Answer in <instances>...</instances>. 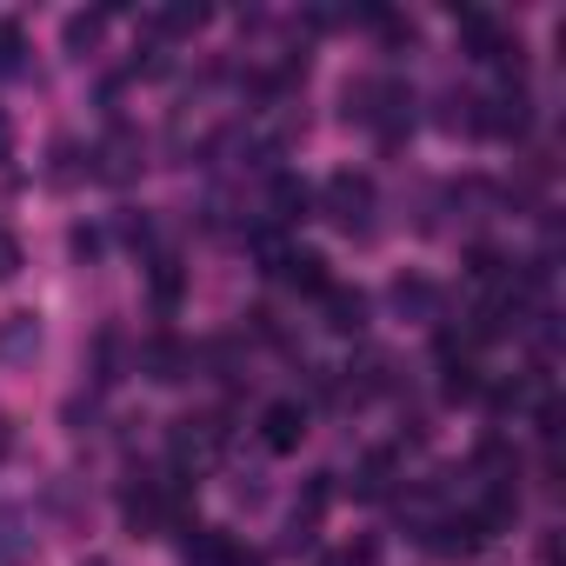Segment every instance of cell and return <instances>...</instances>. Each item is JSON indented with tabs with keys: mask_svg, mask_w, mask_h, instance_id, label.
I'll use <instances>...</instances> for the list:
<instances>
[{
	"mask_svg": "<svg viewBox=\"0 0 566 566\" xmlns=\"http://www.w3.org/2000/svg\"><path fill=\"white\" fill-rule=\"evenodd\" d=\"M347 120H367L380 140H400L413 127V94L400 81H360L347 87Z\"/></svg>",
	"mask_w": 566,
	"mask_h": 566,
	"instance_id": "cell-1",
	"label": "cell"
},
{
	"mask_svg": "<svg viewBox=\"0 0 566 566\" xmlns=\"http://www.w3.org/2000/svg\"><path fill=\"white\" fill-rule=\"evenodd\" d=\"M321 207H327V220H334L340 233H374V180H367V174H354V167L327 174Z\"/></svg>",
	"mask_w": 566,
	"mask_h": 566,
	"instance_id": "cell-2",
	"label": "cell"
},
{
	"mask_svg": "<svg viewBox=\"0 0 566 566\" xmlns=\"http://www.w3.org/2000/svg\"><path fill=\"white\" fill-rule=\"evenodd\" d=\"M167 447H174V467H180V473H207V467L227 453V427H220L213 413H187V420H174Z\"/></svg>",
	"mask_w": 566,
	"mask_h": 566,
	"instance_id": "cell-3",
	"label": "cell"
},
{
	"mask_svg": "<svg viewBox=\"0 0 566 566\" xmlns=\"http://www.w3.org/2000/svg\"><path fill=\"white\" fill-rule=\"evenodd\" d=\"M180 520V493L167 486V480H140L134 493H127V526L134 533H160V526H174Z\"/></svg>",
	"mask_w": 566,
	"mask_h": 566,
	"instance_id": "cell-4",
	"label": "cell"
},
{
	"mask_svg": "<svg viewBox=\"0 0 566 566\" xmlns=\"http://www.w3.org/2000/svg\"><path fill=\"white\" fill-rule=\"evenodd\" d=\"M460 41H467V54L473 61H493V67H520V41H506L500 34V21L493 14H460Z\"/></svg>",
	"mask_w": 566,
	"mask_h": 566,
	"instance_id": "cell-5",
	"label": "cell"
},
{
	"mask_svg": "<svg viewBox=\"0 0 566 566\" xmlns=\"http://www.w3.org/2000/svg\"><path fill=\"white\" fill-rule=\"evenodd\" d=\"M260 440H266V453H294V447L307 440V413H301V400H273V407L260 413Z\"/></svg>",
	"mask_w": 566,
	"mask_h": 566,
	"instance_id": "cell-6",
	"label": "cell"
},
{
	"mask_svg": "<svg viewBox=\"0 0 566 566\" xmlns=\"http://www.w3.org/2000/svg\"><path fill=\"white\" fill-rule=\"evenodd\" d=\"M94 160H101L94 174H101L107 187H127V180L140 174V134H127V127H114V134L101 140V154H94Z\"/></svg>",
	"mask_w": 566,
	"mask_h": 566,
	"instance_id": "cell-7",
	"label": "cell"
},
{
	"mask_svg": "<svg viewBox=\"0 0 566 566\" xmlns=\"http://www.w3.org/2000/svg\"><path fill=\"white\" fill-rule=\"evenodd\" d=\"M41 354V314H8V321H0V367H28Z\"/></svg>",
	"mask_w": 566,
	"mask_h": 566,
	"instance_id": "cell-8",
	"label": "cell"
},
{
	"mask_svg": "<svg viewBox=\"0 0 566 566\" xmlns=\"http://www.w3.org/2000/svg\"><path fill=\"white\" fill-rule=\"evenodd\" d=\"M273 273L287 280V287H301V294H327V287H334V280H327V260H321V253H301V247L280 253Z\"/></svg>",
	"mask_w": 566,
	"mask_h": 566,
	"instance_id": "cell-9",
	"label": "cell"
},
{
	"mask_svg": "<svg viewBox=\"0 0 566 566\" xmlns=\"http://www.w3.org/2000/svg\"><path fill=\"white\" fill-rule=\"evenodd\" d=\"M187 566H266L260 553H247L240 539H227V533H200L193 546H187Z\"/></svg>",
	"mask_w": 566,
	"mask_h": 566,
	"instance_id": "cell-10",
	"label": "cell"
},
{
	"mask_svg": "<svg viewBox=\"0 0 566 566\" xmlns=\"http://www.w3.org/2000/svg\"><path fill=\"white\" fill-rule=\"evenodd\" d=\"M486 107H493V114H480L473 127H486V134H526V94H520V87H500Z\"/></svg>",
	"mask_w": 566,
	"mask_h": 566,
	"instance_id": "cell-11",
	"label": "cell"
},
{
	"mask_svg": "<svg viewBox=\"0 0 566 566\" xmlns=\"http://www.w3.org/2000/svg\"><path fill=\"white\" fill-rule=\"evenodd\" d=\"M321 301H327V327L334 334H360L367 327V294L360 287H327Z\"/></svg>",
	"mask_w": 566,
	"mask_h": 566,
	"instance_id": "cell-12",
	"label": "cell"
},
{
	"mask_svg": "<svg viewBox=\"0 0 566 566\" xmlns=\"http://www.w3.org/2000/svg\"><path fill=\"white\" fill-rule=\"evenodd\" d=\"M394 307L407 314V321H433L440 314V287H433V280H394Z\"/></svg>",
	"mask_w": 566,
	"mask_h": 566,
	"instance_id": "cell-13",
	"label": "cell"
},
{
	"mask_svg": "<svg viewBox=\"0 0 566 566\" xmlns=\"http://www.w3.org/2000/svg\"><path fill=\"white\" fill-rule=\"evenodd\" d=\"M101 34H107V14H67V28H61V48H67L74 61H87V54L101 48Z\"/></svg>",
	"mask_w": 566,
	"mask_h": 566,
	"instance_id": "cell-14",
	"label": "cell"
},
{
	"mask_svg": "<svg viewBox=\"0 0 566 566\" xmlns=\"http://www.w3.org/2000/svg\"><path fill=\"white\" fill-rule=\"evenodd\" d=\"M34 553V533H28V520L14 513V506H0V566H21Z\"/></svg>",
	"mask_w": 566,
	"mask_h": 566,
	"instance_id": "cell-15",
	"label": "cell"
},
{
	"mask_svg": "<svg viewBox=\"0 0 566 566\" xmlns=\"http://www.w3.org/2000/svg\"><path fill=\"white\" fill-rule=\"evenodd\" d=\"M140 367H147L154 380H180V374H187V347H180V340H147V347H140Z\"/></svg>",
	"mask_w": 566,
	"mask_h": 566,
	"instance_id": "cell-16",
	"label": "cell"
},
{
	"mask_svg": "<svg viewBox=\"0 0 566 566\" xmlns=\"http://www.w3.org/2000/svg\"><path fill=\"white\" fill-rule=\"evenodd\" d=\"M147 28H154V34H200V28H207V8H200V0H180V8H160Z\"/></svg>",
	"mask_w": 566,
	"mask_h": 566,
	"instance_id": "cell-17",
	"label": "cell"
},
{
	"mask_svg": "<svg viewBox=\"0 0 566 566\" xmlns=\"http://www.w3.org/2000/svg\"><path fill=\"white\" fill-rule=\"evenodd\" d=\"M301 213H307V187L294 174H280L273 180V220H301Z\"/></svg>",
	"mask_w": 566,
	"mask_h": 566,
	"instance_id": "cell-18",
	"label": "cell"
},
{
	"mask_svg": "<svg viewBox=\"0 0 566 566\" xmlns=\"http://www.w3.org/2000/svg\"><path fill=\"white\" fill-rule=\"evenodd\" d=\"M21 61H28V34H21V21H0V81L21 74Z\"/></svg>",
	"mask_w": 566,
	"mask_h": 566,
	"instance_id": "cell-19",
	"label": "cell"
},
{
	"mask_svg": "<svg viewBox=\"0 0 566 566\" xmlns=\"http://www.w3.org/2000/svg\"><path fill=\"white\" fill-rule=\"evenodd\" d=\"M180 301V260H154V307Z\"/></svg>",
	"mask_w": 566,
	"mask_h": 566,
	"instance_id": "cell-20",
	"label": "cell"
},
{
	"mask_svg": "<svg viewBox=\"0 0 566 566\" xmlns=\"http://www.w3.org/2000/svg\"><path fill=\"white\" fill-rule=\"evenodd\" d=\"M28 266V247H21V233L14 227H0V280H14Z\"/></svg>",
	"mask_w": 566,
	"mask_h": 566,
	"instance_id": "cell-21",
	"label": "cell"
},
{
	"mask_svg": "<svg viewBox=\"0 0 566 566\" xmlns=\"http://www.w3.org/2000/svg\"><path fill=\"white\" fill-rule=\"evenodd\" d=\"M48 174H54V187H67V180H74V147H67V140L54 147V167H48Z\"/></svg>",
	"mask_w": 566,
	"mask_h": 566,
	"instance_id": "cell-22",
	"label": "cell"
},
{
	"mask_svg": "<svg viewBox=\"0 0 566 566\" xmlns=\"http://www.w3.org/2000/svg\"><path fill=\"white\" fill-rule=\"evenodd\" d=\"M8 160H14V120L0 114V167H8Z\"/></svg>",
	"mask_w": 566,
	"mask_h": 566,
	"instance_id": "cell-23",
	"label": "cell"
},
{
	"mask_svg": "<svg viewBox=\"0 0 566 566\" xmlns=\"http://www.w3.org/2000/svg\"><path fill=\"white\" fill-rule=\"evenodd\" d=\"M0 453H8V420H0Z\"/></svg>",
	"mask_w": 566,
	"mask_h": 566,
	"instance_id": "cell-24",
	"label": "cell"
},
{
	"mask_svg": "<svg viewBox=\"0 0 566 566\" xmlns=\"http://www.w3.org/2000/svg\"><path fill=\"white\" fill-rule=\"evenodd\" d=\"M94 566H101V559H94Z\"/></svg>",
	"mask_w": 566,
	"mask_h": 566,
	"instance_id": "cell-25",
	"label": "cell"
}]
</instances>
